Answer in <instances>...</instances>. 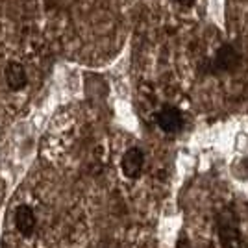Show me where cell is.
I'll return each mask as SVG.
<instances>
[{
  "instance_id": "1",
  "label": "cell",
  "mask_w": 248,
  "mask_h": 248,
  "mask_svg": "<svg viewBox=\"0 0 248 248\" xmlns=\"http://www.w3.org/2000/svg\"><path fill=\"white\" fill-rule=\"evenodd\" d=\"M241 54L232 45H222L217 50L215 58L209 62V73H233L241 65Z\"/></svg>"
},
{
  "instance_id": "3",
  "label": "cell",
  "mask_w": 248,
  "mask_h": 248,
  "mask_svg": "<svg viewBox=\"0 0 248 248\" xmlns=\"http://www.w3.org/2000/svg\"><path fill=\"white\" fill-rule=\"evenodd\" d=\"M218 241L222 248H243V237L237 224L230 217L218 222Z\"/></svg>"
},
{
  "instance_id": "4",
  "label": "cell",
  "mask_w": 248,
  "mask_h": 248,
  "mask_svg": "<svg viewBox=\"0 0 248 248\" xmlns=\"http://www.w3.org/2000/svg\"><path fill=\"white\" fill-rule=\"evenodd\" d=\"M157 124L165 134H176L184 126V117L180 113V109H176L172 106H167L157 113Z\"/></svg>"
},
{
  "instance_id": "5",
  "label": "cell",
  "mask_w": 248,
  "mask_h": 248,
  "mask_svg": "<svg viewBox=\"0 0 248 248\" xmlns=\"http://www.w3.org/2000/svg\"><path fill=\"white\" fill-rule=\"evenodd\" d=\"M13 220H15V228H17V232L21 235H31L33 230H35V224H37V218H35L33 209L30 206H26V204L17 206Z\"/></svg>"
},
{
  "instance_id": "7",
  "label": "cell",
  "mask_w": 248,
  "mask_h": 248,
  "mask_svg": "<svg viewBox=\"0 0 248 248\" xmlns=\"http://www.w3.org/2000/svg\"><path fill=\"white\" fill-rule=\"evenodd\" d=\"M232 170L239 182H248V157H241L237 163H233Z\"/></svg>"
},
{
  "instance_id": "2",
  "label": "cell",
  "mask_w": 248,
  "mask_h": 248,
  "mask_svg": "<svg viewBox=\"0 0 248 248\" xmlns=\"http://www.w3.org/2000/svg\"><path fill=\"white\" fill-rule=\"evenodd\" d=\"M143 167H145V154L141 148H128L124 152L123 159H121V169L126 178H130V180L139 178L143 172Z\"/></svg>"
},
{
  "instance_id": "8",
  "label": "cell",
  "mask_w": 248,
  "mask_h": 248,
  "mask_svg": "<svg viewBox=\"0 0 248 248\" xmlns=\"http://www.w3.org/2000/svg\"><path fill=\"white\" fill-rule=\"evenodd\" d=\"M178 4H182V6H193L195 4V0H176Z\"/></svg>"
},
{
  "instance_id": "6",
  "label": "cell",
  "mask_w": 248,
  "mask_h": 248,
  "mask_svg": "<svg viewBox=\"0 0 248 248\" xmlns=\"http://www.w3.org/2000/svg\"><path fill=\"white\" fill-rule=\"evenodd\" d=\"M4 76H6V83H8V87H10L11 91H21V89L26 87V83H28L26 69L17 62H10L6 65Z\"/></svg>"
}]
</instances>
